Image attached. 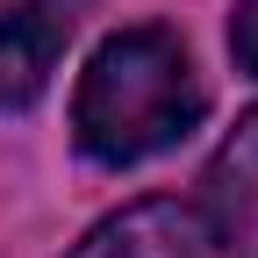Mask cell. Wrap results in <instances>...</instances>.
<instances>
[{"label": "cell", "instance_id": "3", "mask_svg": "<svg viewBox=\"0 0 258 258\" xmlns=\"http://www.w3.org/2000/svg\"><path fill=\"white\" fill-rule=\"evenodd\" d=\"M79 0H0V108H36L72 43Z\"/></svg>", "mask_w": 258, "mask_h": 258}, {"label": "cell", "instance_id": "5", "mask_svg": "<svg viewBox=\"0 0 258 258\" xmlns=\"http://www.w3.org/2000/svg\"><path fill=\"white\" fill-rule=\"evenodd\" d=\"M230 57H237V72L258 79V0H237V15H230Z\"/></svg>", "mask_w": 258, "mask_h": 258}, {"label": "cell", "instance_id": "1", "mask_svg": "<svg viewBox=\"0 0 258 258\" xmlns=\"http://www.w3.org/2000/svg\"><path fill=\"white\" fill-rule=\"evenodd\" d=\"M201 115H208V86L165 22L115 29L72 86V144L93 165H144L186 144Z\"/></svg>", "mask_w": 258, "mask_h": 258}, {"label": "cell", "instance_id": "2", "mask_svg": "<svg viewBox=\"0 0 258 258\" xmlns=\"http://www.w3.org/2000/svg\"><path fill=\"white\" fill-rule=\"evenodd\" d=\"M72 258H230V230L179 194H151L115 215H101L72 244Z\"/></svg>", "mask_w": 258, "mask_h": 258}, {"label": "cell", "instance_id": "4", "mask_svg": "<svg viewBox=\"0 0 258 258\" xmlns=\"http://www.w3.org/2000/svg\"><path fill=\"white\" fill-rule=\"evenodd\" d=\"M201 208L237 237H258V108L237 115V129L215 144L208 158V179H201Z\"/></svg>", "mask_w": 258, "mask_h": 258}]
</instances>
